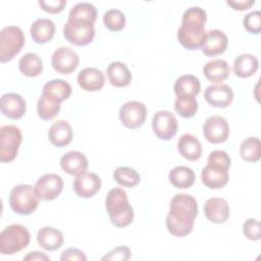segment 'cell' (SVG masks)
I'll return each mask as SVG.
<instances>
[{
	"mask_svg": "<svg viewBox=\"0 0 261 261\" xmlns=\"http://www.w3.org/2000/svg\"><path fill=\"white\" fill-rule=\"evenodd\" d=\"M177 150L184 158L190 161H196L202 155L200 141L191 134H185L179 138L177 141Z\"/></svg>",
	"mask_w": 261,
	"mask_h": 261,
	"instance_id": "obj_26",
	"label": "cell"
},
{
	"mask_svg": "<svg viewBox=\"0 0 261 261\" xmlns=\"http://www.w3.org/2000/svg\"><path fill=\"white\" fill-rule=\"evenodd\" d=\"M203 73L205 77L214 84L225 81L230 73L228 63L223 59H214L208 61L203 67Z\"/></svg>",
	"mask_w": 261,
	"mask_h": 261,
	"instance_id": "obj_28",
	"label": "cell"
},
{
	"mask_svg": "<svg viewBox=\"0 0 261 261\" xmlns=\"http://www.w3.org/2000/svg\"><path fill=\"white\" fill-rule=\"evenodd\" d=\"M37 242L46 251H55L63 245L62 232L52 226H43L37 233Z\"/></svg>",
	"mask_w": 261,
	"mask_h": 261,
	"instance_id": "obj_23",
	"label": "cell"
},
{
	"mask_svg": "<svg viewBox=\"0 0 261 261\" xmlns=\"http://www.w3.org/2000/svg\"><path fill=\"white\" fill-rule=\"evenodd\" d=\"M243 24L249 33L258 35L261 31V12L255 10L246 14L243 19Z\"/></svg>",
	"mask_w": 261,
	"mask_h": 261,
	"instance_id": "obj_39",
	"label": "cell"
},
{
	"mask_svg": "<svg viewBox=\"0 0 261 261\" xmlns=\"http://www.w3.org/2000/svg\"><path fill=\"white\" fill-rule=\"evenodd\" d=\"M203 134L205 139L210 143H223L229 136L228 122L222 116L212 115L206 119L203 125Z\"/></svg>",
	"mask_w": 261,
	"mask_h": 261,
	"instance_id": "obj_14",
	"label": "cell"
},
{
	"mask_svg": "<svg viewBox=\"0 0 261 261\" xmlns=\"http://www.w3.org/2000/svg\"><path fill=\"white\" fill-rule=\"evenodd\" d=\"M23 260L25 261H35V260H41V261H49L50 258L47 256L45 253L35 251V252H30L28 255L23 257Z\"/></svg>",
	"mask_w": 261,
	"mask_h": 261,
	"instance_id": "obj_45",
	"label": "cell"
},
{
	"mask_svg": "<svg viewBox=\"0 0 261 261\" xmlns=\"http://www.w3.org/2000/svg\"><path fill=\"white\" fill-rule=\"evenodd\" d=\"M61 261H86L87 256L77 248H68L61 253Z\"/></svg>",
	"mask_w": 261,
	"mask_h": 261,
	"instance_id": "obj_43",
	"label": "cell"
},
{
	"mask_svg": "<svg viewBox=\"0 0 261 261\" xmlns=\"http://www.w3.org/2000/svg\"><path fill=\"white\" fill-rule=\"evenodd\" d=\"M230 158L225 151H212L207 160V165L202 169L201 179L204 186L209 189L217 190L223 188L229 178L228 169Z\"/></svg>",
	"mask_w": 261,
	"mask_h": 261,
	"instance_id": "obj_3",
	"label": "cell"
},
{
	"mask_svg": "<svg viewBox=\"0 0 261 261\" xmlns=\"http://www.w3.org/2000/svg\"><path fill=\"white\" fill-rule=\"evenodd\" d=\"M132 253H130V249L128 247L125 246H119L116 247L115 249L111 250L110 252H108L107 255L102 257V260H111V261H126L130 258Z\"/></svg>",
	"mask_w": 261,
	"mask_h": 261,
	"instance_id": "obj_41",
	"label": "cell"
},
{
	"mask_svg": "<svg viewBox=\"0 0 261 261\" xmlns=\"http://www.w3.org/2000/svg\"><path fill=\"white\" fill-rule=\"evenodd\" d=\"M226 3H227V5H229L232 9L243 11V10L249 9L252 5H254L255 1H254V0H242V1H228V0H227Z\"/></svg>",
	"mask_w": 261,
	"mask_h": 261,
	"instance_id": "obj_44",
	"label": "cell"
},
{
	"mask_svg": "<svg viewBox=\"0 0 261 261\" xmlns=\"http://www.w3.org/2000/svg\"><path fill=\"white\" fill-rule=\"evenodd\" d=\"M204 213L213 223H223L229 217V206L222 198H210L204 204Z\"/></svg>",
	"mask_w": 261,
	"mask_h": 261,
	"instance_id": "obj_19",
	"label": "cell"
},
{
	"mask_svg": "<svg viewBox=\"0 0 261 261\" xmlns=\"http://www.w3.org/2000/svg\"><path fill=\"white\" fill-rule=\"evenodd\" d=\"M97 19L96 7L88 2H81L75 4L68 13V20L82 21L88 23H95Z\"/></svg>",
	"mask_w": 261,
	"mask_h": 261,
	"instance_id": "obj_32",
	"label": "cell"
},
{
	"mask_svg": "<svg viewBox=\"0 0 261 261\" xmlns=\"http://www.w3.org/2000/svg\"><path fill=\"white\" fill-rule=\"evenodd\" d=\"M152 128L159 139L168 141L177 133V120L172 112L159 110L152 118Z\"/></svg>",
	"mask_w": 261,
	"mask_h": 261,
	"instance_id": "obj_11",
	"label": "cell"
},
{
	"mask_svg": "<svg viewBox=\"0 0 261 261\" xmlns=\"http://www.w3.org/2000/svg\"><path fill=\"white\" fill-rule=\"evenodd\" d=\"M228 45V39L225 33L220 30H211L206 33L205 41L201 47L206 56H216L222 54Z\"/></svg>",
	"mask_w": 261,
	"mask_h": 261,
	"instance_id": "obj_18",
	"label": "cell"
},
{
	"mask_svg": "<svg viewBox=\"0 0 261 261\" xmlns=\"http://www.w3.org/2000/svg\"><path fill=\"white\" fill-rule=\"evenodd\" d=\"M64 38L75 46H86L90 44L95 37V28L93 23L68 20L63 27Z\"/></svg>",
	"mask_w": 261,
	"mask_h": 261,
	"instance_id": "obj_9",
	"label": "cell"
},
{
	"mask_svg": "<svg viewBox=\"0 0 261 261\" xmlns=\"http://www.w3.org/2000/svg\"><path fill=\"white\" fill-rule=\"evenodd\" d=\"M176 97L194 96L196 97L201 90V84L197 76L193 74H184L176 79L173 87Z\"/></svg>",
	"mask_w": 261,
	"mask_h": 261,
	"instance_id": "obj_30",
	"label": "cell"
},
{
	"mask_svg": "<svg viewBox=\"0 0 261 261\" xmlns=\"http://www.w3.org/2000/svg\"><path fill=\"white\" fill-rule=\"evenodd\" d=\"M259 68V60L255 55L244 53L239 55L232 65L234 74L239 77L246 79L252 76Z\"/></svg>",
	"mask_w": 261,
	"mask_h": 261,
	"instance_id": "obj_29",
	"label": "cell"
},
{
	"mask_svg": "<svg viewBox=\"0 0 261 261\" xmlns=\"http://www.w3.org/2000/svg\"><path fill=\"white\" fill-rule=\"evenodd\" d=\"M204 98L212 107L225 108L230 105L233 100V91L225 84L211 85L206 88Z\"/></svg>",
	"mask_w": 261,
	"mask_h": 261,
	"instance_id": "obj_16",
	"label": "cell"
},
{
	"mask_svg": "<svg viewBox=\"0 0 261 261\" xmlns=\"http://www.w3.org/2000/svg\"><path fill=\"white\" fill-rule=\"evenodd\" d=\"M206 11L199 6L188 8L181 17V25L177 30V40L182 47L189 50H197L202 47L206 33Z\"/></svg>",
	"mask_w": 261,
	"mask_h": 261,
	"instance_id": "obj_2",
	"label": "cell"
},
{
	"mask_svg": "<svg viewBox=\"0 0 261 261\" xmlns=\"http://www.w3.org/2000/svg\"><path fill=\"white\" fill-rule=\"evenodd\" d=\"M24 35L20 28L8 25L0 32V61L2 63L12 60L24 45Z\"/></svg>",
	"mask_w": 261,
	"mask_h": 261,
	"instance_id": "obj_7",
	"label": "cell"
},
{
	"mask_svg": "<svg viewBox=\"0 0 261 261\" xmlns=\"http://www.w3.org/2000/svg\"><path fill=\"white\" fill-rule=\"evenodd\" d=\"M103 22L109 31L118 32L125 25V16L118 9H109L103 15Z\"/></svg>",
	"mask_w": 261,
	"mask_h": 261,
	"instance_id": "obj_38",
	"label": "cell"
},
{
	"mask_svg": "<svg viewBox=\"0 0 261 261\" xmlns=\"http://www.w3.org/2000/svg\"><path fill=\"white\" fill-rule=\"evenodd\" d=\"M72 187L79 197L91 198L100 191L101 179L96 173L85 171L75 176Z\"/></svg>",
	"mask_w": 261,
	"mask_h": 261,
	"instance_id": "obj_15",
	"label": "cell"
},
{
	"mask_svg": "<svg viewBox=\"0 0 261 261\" xmlns=\"http://www.w3.org/2000/svg\"><path fill=\"white\" fill-rule=\"evenodd\" d=\"M80 63L77 53L69 47L57 48L51 57V64L55 71L62 74H69L74 71Z\"/></svg>",
	"mask_w": 261,
	"mask_h": 261,
	"instance_id": "obj_12",
	"label": "cell"
},
{
	"mask_svg": "<svg viewBox=\"0 0 261 261\" xmlns=\"http://www.w3.org/2000/svg\"><path fill=\"white\" fill-rule=\"evenodd\" d=\"M18 68L22 74L35 77L43 71V61L38 54L30 52L19 59Z\"/></svg>",
	"mask_w": 261,
	"mask_h": 261,
	"instance_id": "obj_33",
	"label": "cell"
},
{
	"mask_svg": "<svg viewBox=\"0 0 261 261\" xmlns=\"http://www.w3.org/2000/svg\"><path fill=\"white\" fill-rule=\"evenodd\" d=\"M41 8L49 13H59L64 9L66 5L65 0H49V1H39Z\"/></svg>",
	"mask_w": 261,
	"mask_h": 261,
	"instance_id": "obj_42",
	"label": "cell"
},
{
	"mask_svg": "<svg viewBox=\"0 0 261 261\" xmlns=\"http://www.w3.org/2000/svg\"><path fill=\"white\" fill-rule=\"evenodd\" d=\"M37 111L40 118L43 120H50L59 113L60 103L42 94L37 102Z\"/></svg>",
	"mask_w": 261,
	"mask_h": 261,
	"instance_id": "obj_35",
	"label": "cell"
},
{
	"mask_svg": "<svg viewBox=\"0 0 261 261\" xmlns=\"http://www.w3.org/2000/svg\"><path fill=\"white\" fill-rule=\"evenodd\" d=\"M73 137L71 125L68 121L60 119L53 122L48 130V138L52 145L56 147H65L68 145Z\"/></svg>",
	"mask_w": 261,
	"mask_h": 261,
	"instance_id": "obj_22",
	"label": "cell"
},
{
	"mask_svg": "<svg viewBox=\"0 0 261 261\" xmlns=\"http://www.w3.org/2000/svg\"><path fill=\"white\" fill-rule=\"evenodd\" d=\"M30 33L34 42L37 44H45L54 37L55 24L49 18H38L32 23Z\"/></svg>",
	"mask_w": 261,
	"mask_h": 261,
	"instance_id": "obj_24",
	"label": "cell"
},
{
	"mask_svg": "<svg viewBox=\"0 0 261 261\" xmlns=\"http://www.w3.org/2000/svg\"><path fill=\"white\" fill-rule=\"evenodd\" d=\"M63 185V179L58 174L46 173L36 181L35 190L41 200L52 201L60 195Z\"/></svg>",
	"mask_w": 261,
	"mask_h": 261,
	"instance_id": "obj_13",
	"label": "cell"
},
{
	"mask_svg": "<svg viewBox=\"0 0 261 261\" xmlns=\"http://www.w3.org/2000/svg\"><path fill=\"white\" fill-rule=\"evenodd\" d=\"M198 215V203L189 194H176L170 202L166 216V227L169 233L182 238L192 232Z\"/></svg>",
	"mask_w": 261,
	"mask_h": 261,
	"instance_id": "obj_1",
	"label": "cell"
},
{
	"mask_svg": "<svg viewBox=\"0 0 261 261\" xmlns=\"http://www.w3.org/2000/svg\"><path fill=\"white\" fill-rule=\"evenodd\" d=\"M88 159L79 151H69L60 158V166L64 172L70 175H79L88 168Z\"/></svg>",
	"mask_w": 261,
	"mask_h": 261,
	"instance_id": "obj_21",
	"label": "cell"
},
{
	"mask_svg": "<svg viewBox=\"0 0 261 261\" xmlns=\"http://www.w3.org/2000/svg\"><path fill=\"white\" fill-rule=\"evenodd\" d=\"M0 108L4 116L11 119H19L27 111V103L19 94L5 93L1 96Z\"/></svg>",
	"mask_w": 261,
	"mask_h": 261,
	"instance_id": "obj_17",
	"label": "cell"
},
{
	"mask_svg": "<svg viewBox=\"0 0 261 261\" xmlns=\"http://www.w3.org/2000/svg\"><path fill=\"white\" fill-rule=\"evenodd\" d=\"M76 82L83 90L96 92L103 88L105 84V76L100 69L96 67H87L79 72Z\"/></svg>",
	"mask_w": 261,
	"mask_h": 261,
	"instance_id": "obj_20",
	"label": "cell"
},
{
	"mask_svg": "<svg viewBox=\"0 0 261 261\" xmlns=\"http://www.w3.org/2000/svg\"><path fill=\"white\" fill-rule=\"evenodd\" d=\"M243 233L251 241H258L261 238L260 223L255 218H248L243 225Z\"/></svg>",
	"mask_w": 261,
	"mask_h": 261,
	"instance_id": "obj_40",
	"label": "cell"
},
{
	"mask_svg": "<svg viewBox=\"0 0 261 261\" xmlns=\"http://www.w3.org/2000/svg\"><path fill=\"white\" fill-rule=\"evenodd\" d=\"M240 155L247 162H257L261 157V144L257 137L245 139L240 146Z\"/></svg>",
	"mask_w": 261,
	"mask_h": 261,
	"instance_id": "obj_34",
	"label": "cell"
},
{
	"mask_svg": "<svg viewBox=\"0 0 261 261\" xmlns=\"http://www.w3.org/2000/svg\"><path fill=\"white\" fill-rule=\"evenodd\" d=\"M170 184L176 189H189L195 182V173L188 166H176L169 171Z\"/></svg>",
	"mask_w": 261,
	"mask_h": 261,
	"instance_id": "obj_31",
	"label": "cell"
},
{
	"mask_svg": "<svg viewBox=\"0 0 261 261\" xmlns=\"http://www.w3.org/2000/svg\"><path fill=\"white\" fill-rule=\"evenodd\" d=\"M40 198L35 187L27 184L15 186L9 193V205L11 209L21 215H30L39 206Z\"/></svg>",
	"mask_w": 261,
	"mask_h": 261,
	"instance_id": "obj_5",
	"label": "cell"
},
{
	"mask_svg": "<svg viewBox=\"0 0 261 261\" xmlns=\"http://www.w3.org/2000/svg\"><path fill=\"white\" fill-rule=\"evenodd\" d=\"M22 140L20 129L11 124L3 125L0 128V161L11 162L18 153V149Z\"/></svg>",
	"mask_w": 261,
	"mask_h": 261,
	"instance_id": "obj_8",
	"label": "cell"
},
{
	"mask_svg": "<svg viewBox=\"0 0 261 261\" xmlns=\"http://www.w3.org/2000/svg\"><path fill=\"white\" fill-rule=\"evenodd\" d=\"M174 109L182 117H193L198 110V101L194 96L176 97Z\"/></svg>",
	"mask_w": 261,
	"mask_h": 261,
	"instance_id": "obj_37",
	"label": "cell"
},
{
	"mask_svg": "<svg viewBox=\"0 0 261 261\" xmlns=\"http://www.w3.org/2000/svg\"><path fill=\"white\" fill-rule=\"evenodd\" d=\"M110 84L117 88H123L130 84L133 75L125 63L120 61L111 62L106 69Z\"/></svg>",
	"mask_w": 261,
	"mask_h": 261,
	"instance_id": "obj_25",
	"label": "cell"
},
{
	"mask_svg": "<svg viewBox=\"0 0 261 261\" xmlns=\"http://www.w3.org/2000/svg\"><path fill=\"white\" fill-rule=\"evenodd\" d=\"M30 240L31 236L27 227L21 224L8 225L0 233V253L2 255L17 253L28 247Z\"/></svg>",
	"mask_w": 261,
	"mask_h": 261,
	"instance_id": "obj_6",
	"label": "cell"
},
{
	"mask_svg": "<svg viewBox=\"0 0 261 261\" xmlns=\"http://www.w3.org/2000/svg\"><path fill=\"white\" fill-rule=\"evenodd\" d=\"M42 94L61 104L71 95V86L64 80H52L44 85Z\"/></svg>",
	"mask_w": 261,
	"mask_h": 261,
	"instance_id": "obj_27",
	"label": "cell"
},
{
	"mask_svg": "<svg viewBox=\"0 0 261 261\" xmlns=\"http://www.w3.org/2000/svg\"><path fill=\"white\" fill-rule=\"evenodd\" d=\"M147 117V107L139 101L125 102L119 109V119L127 128L142 126Z\"/></svg>",
	"mask_w": 261,
	"mask_h": 261,
	"instance_id": "obj_10",
	"label": "cell"
},
{
	"mask_svg": "<svg viewBox=\"0 0 261 261\" xmlns=\"http://www.w3.org/2000/svg\"><path fill=\"white\" fill-rule=\"evenodd\" d=\"M105 206L113 225L124 227L133 222L134 209L128 202L125 191L121 188H114L108 192Z\"/></svg>",
	"mask_w": 261,
	"mask_h": 261,
	"instance_id": "obj_4",
	"label": "cell"
},
{
	"mask_svg": "<svg viewBox=\"0 0 261 261\" xmlns=\"http://www.w3.org/2000/svg\"><path fill=\"white\" fill-rule=\"evenodd\" d=\"M115 181L126 188H133L140 182V174L134 168L127 166L117 167L113 173Z\"/></svg>",
	"mask_w": 261,
	"mask_h": 261,
	"instance_id": "obj_36",
	"label": "cell"
}]
</instances>
